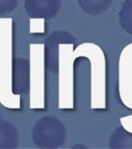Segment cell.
<instances>
[{
  "label": "cell",
  "mask_w": 132,
  "mask_h": 149,
  "mask_svg": "<svg viewBox=\"0 0 132 149\" xmlns=\"http://www.w3.org/2000/svg\"><path fill=\"white\" fill-rule=\"evenodd\" d=\"M12 18H0V104L9 110L21 107V96L12 90Z\"/></svg>",
  "instance_id": "1"
},
{
  "label": "cell",
  "mask_w": 132,
  "mask_h": 149,
  "mask_svg": "<svg viewBox=\"0 0 132 149\" xmlns=\"http://www.w3.org/2000/svg\"><path fill=\"white\" fill-rule=\"evenodd\" d=\"M32 142L38 148L56 149L64 145L67 130L63 122L55 116H42L33 124L31 130Z\"/></svg>",
  "instance_id": "2"
},
{
  "label": "cell",
  "mask_w": 132,
  "mask_h": 149,
  "mask_svg": "<svg viewBox=\"0 0 132 149\" xmlns=\"http://www.w3.org/2000/svg\"><path fill=\"white\" fill-rule=\"evenodd\" d=\"M77 38L65 30H55L46 37L44 45V64L51 72H59V46L74 44Z\"/></svg>",
  "instance_id": "3"
},
{
  "label": "cell",
  "mask_w": 132,
  "mask_h": 149,
  "mask_svg": "<svg viewBox=\"0 0 132 149\" xmlns=\"http://www.w3.org/2000/svg\"><path fill=\"white\" fill-rule=\"evenodd\" d=\"M12 90L16 95H27L30 91V61L23 57L12 58Z\"/></svg>",
  "instance_id": "4"
},
{
  "label": "cell",
  "mask_w": 132,
  "mask_h": 149,
  "mask_svg": "<svg viewBox=\"0 0 132 149\" xmlns=\"http://www.w3.org/2000/svg\"><path fill=\"white\" fill-rule=\"evenodd\" d=\"M61 6L62 0H24V9L31 20H52Z\"/></svg>",
  "instance_id": "5"
},
{
  "label": "cell",
  "mask_w": 132,
  "mask_h": 149,
  "mask_svg": "<svg viewBox=\"0 0 132 149\" xmlns=\"http://www.w3.org/2000/svg\"><path fill=\"white\" fill-rule=\"evenodd\" d=\"M20 135L17 126L6 119L0 118V149H15L19 146Z\"/></svg>",
  "instance_id": "6"
},
{
  "label": "cell",
  "mask_w": 132,
  "mask_h": 149,
  "mask_svg": "<svg viewBox=\"0 0 132 149\" xmlns=\"http://www.w3.org/2000/svg\"><path fill=\"white\" fill-rule=\"evenodd\" d=\"M109 148L132 149V133L122 126L116 128L109 138Z\"/></svg>",
  "instance_id": "7"
},
{
  "label": "cell",
  "mask_w": 132,
  "mask_h": 149,
  "mask_svg": "<svg viewBox=\"0 0 132 149\" xmlns=\"http://www.w3.org/2000/svg\"><path fill=\"white\" fill-rule=\"evenodd\" d=\"M77 3L84 13L90 16H98L106 12L113 0H77Z\"/></svg>",
  "instance_id": "8"
},
{
  "label": "cell",
  "mask_w": 132,
  "mask_h": 149,
  "mask_svg": "<svg viewBox=\"0 0 132 149\" xmlns=\"http://www.w3.org/2000/svg\"><path fill=\"white\" fill-rule=\"evenodd\" d=\"M119 22L124 31L132 35V0H125L121 4Z\"/></svg>",
  "instance_id": "9"
},
{
  "label": "cell",
  "mask_w": 132,
  "mask_h": 149,
  "mask_svg": "<svg viewBox=\"0 0 132 149\" xmlns=\"http://www.w3.org/2000/svg\"><path fill=\"white\" fill-rule=\"evenodd\" d=\"M19 0H0V18H4L16 10Z\"/></svg>",
  "instance_id": "10"
},
{
  "label": "cell",
  "mask_w": 132,
  "mask_h": 149,
  "mask_svg": "<svg viewBox=\"0 0 132 149\" xmlns=\"http://www.w3.org/2000/svg\"><path fill=\"white\" fill-rule=\"evenodd\" d=\"M75 147H86V146H84V145H75V146H72V148H75Z\"/></svg>",
  "instance_id": "11"
}]
</instances>
